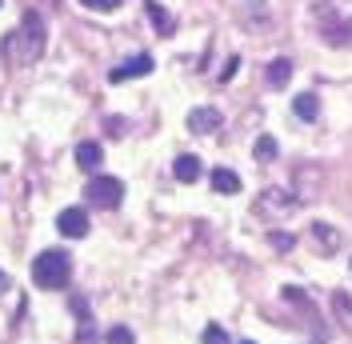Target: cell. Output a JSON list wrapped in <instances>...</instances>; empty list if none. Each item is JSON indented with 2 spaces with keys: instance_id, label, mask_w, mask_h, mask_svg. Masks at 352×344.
Returning a JSON list of instances; mask_svg holds the SVG:
<instances>
[{
  "instance_id": "4",
  "label": "cell",
  "mask_w": 352,
  "mask_h": 344,
  "mask_svg": "<svg viewBox=\"0 0 352 344\" xmlns=\"http://www.w3.org/2000/svg\"><path fill=\"white\" fill-rule=\"evenodd\" d=\"M85 196H88V204H96V208H116L124 200V184L116 176H92Z\"/></svg>"
},
{
  "instance_id": "1",
  "label": "cell",
  "mask_w": 352,
  "mask_h": 344,
  "mask_svg": "<svg viewBox=\"0 0 352 344\" xmlns=\"http://www.w3.org/2000/svg\"><path fill=\"white\" fill-rule=\"evenodd\" d=\"M44 44H48V28H44L41 12H24L21 28L4 36V61L12 68H28L44 56Z\"/></svg>"
},
{
  "instance_id": "13",
  "label": "cell",
  "mask_w": 352,
  "mask_h": 344,
  "mask_svg": "<svg viewBox=\"0 0 352 344\" xmlns=\"http://www.w3.org/2000/svg\"><path fill=\"white\" fill-rule=\"evenodd\" d=\"M312 240H316V248H324V252H336V248H340V233H336L332 224H324V220L312 224Z\"/></svg>"
},
{
  "instance_id": "23",
  "label": "cell",
  "mask_w": 352,
  "mask_h": 344,
  "mask_svg": "<svg viewBox=\"0 0 352 344\" xmlns=\"http://www.w3.org/2000/svg\"><path fill=\"white\" fill-rule=\"evenodd\" d=\"M272 248H280V252H285V248H292V237H285V233H272Z\"/></svg>"
},
{
  "instance_id": "26",
  "label": "cell",
  "mask_w": 352,
  "mask_h": 344,
  "mask_svg": "<svg viewBox=\"0 0 352 344\" xmlns=\"http://www.w3.org/2000/svg\"><path fill=\"white\" fill-rule=\"evenodd\" d=\"M241 344H252V341H241Z\"/></svg>"
},
{
  "instance_id": "12",
  "label": "cell",
  "mask_w": 352,
  "mask_h": 344,
  "mask_svg": "<svg viewBox=\"0 0 352 344\" xmlns=\"http://www.w3.org/2000/svg\"><path fill=\"white\" fill-rule=\"evenodd\" d=\"M264 80H268V88H285L288 80H292V61H288V56H276V61L268 65V72H264Z\"/></svg>"
},
{
  "instance_id": "17",
  "label": "cell",
  "mask_w": 352,
  "mask_h": 344,
  "mask_svg": "<svg viewBox=\"0 0 352 344\" xmlns=\"http://www.w3.org/2000/svg\"><path fill=\"white\" fill-rule=\"evenodd\" d=\"M276 140H272V136H256V144H252V156H256V160H276Z\"/></svg>"
},
{
  "instance_id": "18",
  "label": "cell",
  "mask_w": 352,
  "mask_h": 344,
  "mask_svg": "<svg viewBox=\"0 0 352 344\" xmlns=\"http://www.w3.org/2000/svg\"><path fill=\"white\" fill-rule=\"evenodd\" d=\"M104 344H136V336H132V328H124V324H112Z\"/></svg>"
},
{
  "instance_id": "3",
  "label": "cell",
  "mask_w": 352,
  "mask_h": 344,
  "mask_svg": "<svg viewBox=\"0 0 352 344\" xmlns=\"http://www.w3.org/2000/svg\"><path fill=\"white\" fill-rule=\"evenodd\" d=\"M312 17L320 21V28H324V41H329L332 48H344V44L352 41V21H349V17H340L332 4H316V8H312Z\"/></svg>"
},
{
  "instance_id": "22",
  "label": "cell",
  "mask_w": 352,
  "mask_h": 344,
  "mask_svg": "<svg viewBox=\"0 0 352 344\" xmlns=\"http://www.w3.org/2000/svg\"><path fill=\"white\" fill-rule=\"evenodd\" d=\"M236 68H241V56H228V65H224V72H220V80H232Z\"/></svg>"
},
{
  "instance_id": "14",
  "label": "cell",
  "mask_w": 352,
  "mask_h": 344,
  "mask_svg": "<svg viewBox=\"0 0 352 344\" xmlns=\"http://www.w3.org/2000/svg\"><path fill=\"white\" fill-rule=\"evenodd\" d=\"M144 8H148V21H153L156 32H160V36H173V28H176L173 12H164V4H156V0H148Z\"/></svg>"
},
{
  "instance_id": "25",
  "label": "cell",
  "mask_w": 352,
  "mask_h": 344,
  "mask_svg": "<svg viewBox=\"0 0 352 344\" xmlns=\"http://www.w3.org/2000/svg\"><path fill=\"white\" fill-rule=\"evenodd\" d=\"M0 292H8V272L0 268Z\"/></svg>"
},
{
  "instance_id": "11",
  "label": "cell",
  "mask_w": 352,
  "mask_h": 344,
  "mask_svg": "<svg viewBox=\"0 0 352 344\" xmlns=\"http://www.w3.org/2000/svg\"><path fill=\"white\" fill-rule=\"evenodd\" d=\"M100 160H104V149H100L96 140H80V144H76V164H80L85 172H96Z\"/></svg>"
},
{
  "instance_id": "15",
  "label": "cell",
  "mask_w": 352,
  "mask_h": 344,
  "mask_svg": "<svg viewBox=\"0 0 352 344\" xmlns=\"http://www.w3.org/2000/svg\"><path fill=\"white\" fill-rule=\"evenodd\" d=\"M212 193H220V196L241 193V176H236L232 169H217L212 172Z\"/></svg>"
},
{
  "instance_id": "16",
  "label": "cell",
  "mask_w": 352,
  "mask_h": 344,
  "mask_svg": "<svg viewBox=\"0 0 352 344\" xmlns=\"http://www.w3.org/2000/svg\"><path fill=\"white\" fill-rule=\"evenodd\" d=\"M292 112H296V116H300V120H305V125H312V120H316V116H320V100H316V96H312V92H300V96H296V100H292Z\"/></svg>"
},
{
  "instance_id": "7",
  "label": "cell",
  "mask_w": 352,
  "mask_h": 344,
  "mask_svg": "<svg viewBox=\"0 0 352 344\" xmlns=\"http://www.w3.org/2000/svg\"><path fill=\"white\" fill-rule=\"evenodd\" d=\"M220 125H224V116H220L217 108H208V105H200L188 112V129L200 132V136H208V132H220Z\"/></svg>"
},
{
  "instance_id": "10",
  "label": "cell",
  "mask_w": 352,
  "mask_h": 344,
  "mask_svg": "<svg viewBox=\"0 0 352 344\" xmlns=\"http://www.w3.org/2000/svg\"><path fill=\"white\" fill-rule=\"evenodd\" d=\"M200 172H204V164H200V156H192V152H184V156H176L173 164V176L180 180V184H197Z\"/></svg>"
},
{
  "instance_id": "2",
  "label": "cell",
  "mask_w": 352,
  "mask_h": 344,
  "mask_svg": "<svg viewBox=\"0 0 352 344\" xmlns=\"http://www.w3.org/2000/svg\"><path fill=\"white\" fill-rule=\"evenodd\" d=\"M68 277H72V257H68L65 248H48L41 257L32 260V280H36V288H48V292H56V288H65Z\"/></svg>"
},
{
  "instance_id": "6",
  "label": "cell",
  "mask_w": 352,
  "mask_h": 344,
  "mask_svg": "<svg viewBox=\"0 0 352 344\" xmlns=\"http://www.w3.org/2000/svg\"><path fill=\"white\" fill-rule=\"evenodd\" d=\"M153 56L148 52H136V56H129V61H120V65L109 72V80L112 85H124V80H136V76H148L153 72Z\"/></svg>"
},
{
  "instance_id": "19",
  "label": "cell",
  "mask_w": 352,
  "mask_h": 344,
  "mask_svg": "<svg viewBox=\"0 0 352 344\" xmlns=\"http://www.w3.org/2000/svg\"><path fill=\"white\" fill-rule=\"evenodd\" d=\"M200 344H228V332H224L220 324H208V328L200 332Z\"/></svg>"
},
{
  "instance_id": "24",
  "label": "cell",
  "mask_w": 352,
  "mask_h": 344,
  "mask_svg": "<svg viewBox=\"0 0 352 344\" xmlns=\"http://www.w3.org/2000/svg\"><path fill=\"white\" fill-rule=\"evenodd\" d=\"M109 132L112 136H120V132H124V120H120V116H109Z\"/></svg>"
},
{
  "instance_id": "28",
  "label": "cell",
  "mask_w": 352,
  "mask_h": 344,
  "mask_svg": "<svg viewBox=\"0 0 352 344\" xmlns=\"http://www.w3.org/2000/svg\"><path fill=\"white\" fill-rule=\"evenodd\" d=\"M349 268H352V264H349Z\"/></svg>"
},
{
  "instance_id": "27",
  "label": "cell",
  "mask_w": 352,
  "mask_h": 344,
  "mask_svg": "<svg viewBox=\"0 0 352 344\" xmlns=\"http://www.w3.org/2000/svg\"><path fill=\"white\" fill-rule=\"evenodd\" d=\"M0 4H4V0H0Z\"/></svg>"
},
{
  "instance_id": "9",
  "label": "cell",
  "mask_w": 352,
  "mask_h": 344,
  "mask_svg": "<svg viewBox=\"0 0 352 344\" xmlns=\"http://www.w3.org/2000/svg\"><path fill=\"white\" fill-rule=\"evenodd\" d=\"M72 312L80 316V324H76V344H96V341H100V332H96V321H92V312L85 308V301H80V297L72 301Z\"/></svg>"
},
{
  "instance_id": "8",
  "label": "cell",
  "mask_w": 352,
  "mask_h": 344,
  "mask_svg": "<svg viewBox=\"0 0 352 344\" xmlns=\"http://www.w3.org/2000/svg\"><path fill=\"white\" fill-rule=\"evenodd\" d=\"M56 228H60L65 237H72V240H76V237H85V233H88V213L72 204V208H65V213L56 216Z\"/></svg>"
},
{
  "instance_id": "20",
  "label": "cell",
  "mask_w": 352,
  "mask_h": 344,
  "mask_svg": "<svg viewBox=\"0 0 352 344\" xmlns=\"http://www.w3.org/2000/svg\"><path fill=\"white\" fill-rule=\"evenodd\" d=\"M332 304H336V312L352 324V301H349V297H344V292H336V297H332Z\"/></svg>"
},
{
  "instance_id": "21",
  "label": "cell",
  "mask_w": 352,
  "mask_h": 344,
  "mask_svg": "<svg viewBox=\"0 0 352 344\" xmlns=\"http://www.w3.org/2000/svg\"><path fill=\"white\" fill-rule=\"evenodd\" d=\"M80 4H85V8H92V12H112L120 0H80Z\"/></svg>"
},
{
  "instance_id": "5",
  "label": "cell",
  "mask_w": 352,
  "mask_h": 344,
  "mask_svg": "<svg viewBox=\"0 0 352 344\" xmlns=\"http://www.w3.org/2000/svg\"><path fill=\"white\" fill-rule=\"evenodd\" d=\"M296 196L292 193H285V189H268V193L256 200V213L264 216V220H285V216H292L296 213Z\"/></svg>"
}]
</instances>
